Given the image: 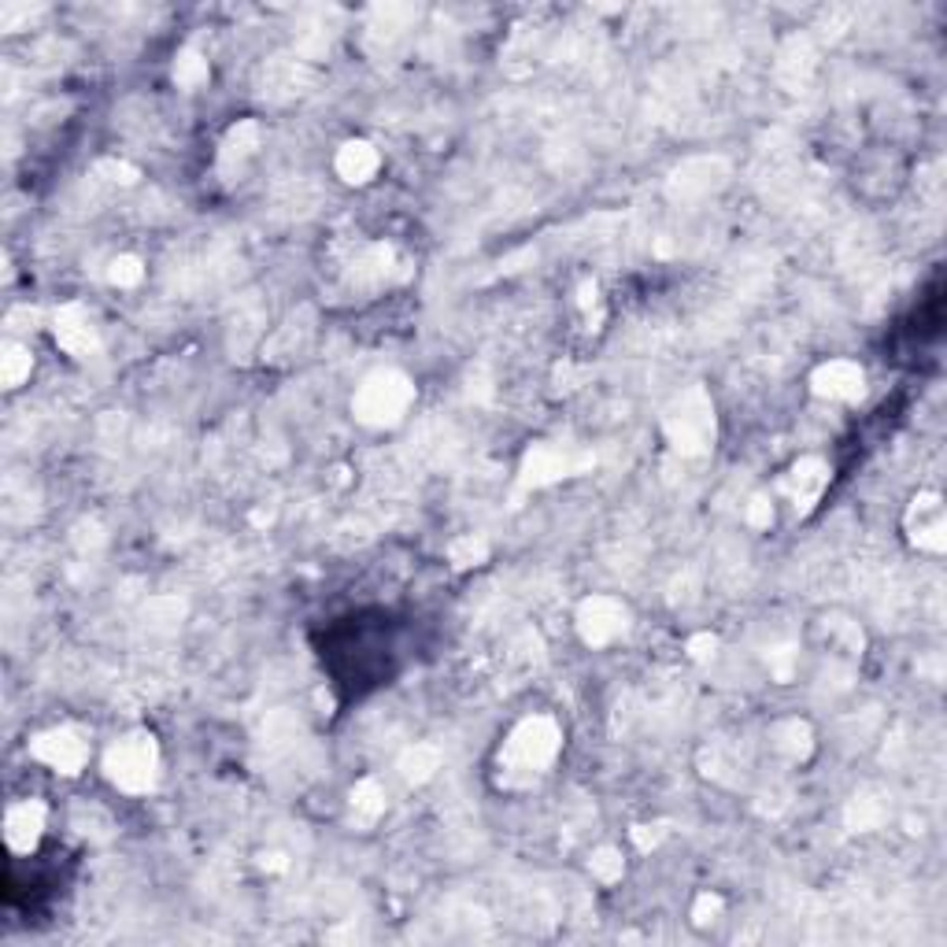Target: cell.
<instances>
[{"instance_id":"8fae6325","label":"cell","mask_w":947,"mask_h":947,"mask_svg":"<svg viewBox=\"0 0 947 947\" xmlns=\"http://www.w3.org/2000/svg\"><path fill=\"white\" fill-rule=\"evenodd\" d=\"M52 329H57V341H60L63 352L78 356V360H86V356H94L100 348L97 329H94V323H89V311L82 308V303H67V308H60Z\"/></svg>"},{"instance_id":"d4e9b609","label":"cell","mask_w":947,"mask_h":947,"mask_svg":"<svg viewBox=\"0 0 947 947\" xmlns=\"http://www.w3.org/2000/svg\"><path fill=\"white\" fill-rule=\"evenodd\" d=\"M145 278V266L137 256H119V260H112V266H108V282L119 285V289H130V285H137Z\"/></svg>"},{"instance_id":"44dd1931","label":"cell","mask_w":947,"mask_h":947,"mask_svg":"<svg viewBox=\"0 0 947 947\" xmlns=\"http://www.w3.org/2000/svg\"><path fill=\"white\" fill-rule=\"evenodd\" d=\"M774 751H781L788 762L807 759V751H811V730H807L803 722H781L774 730Z\"/></svg>"},{"instance_id":"83f0119b","label":"cell","mask_w":947,"mask_h":947,"mask_svg":"<svg viewBox=\"0 0 947 947\" xmlns=\"http://www.w3.org/2000/svg\"><path fill=\"white\" fill-rule=\"evenodd\" d=\"M770 519H774V508H770V500L756 496V500L748 503V522H751V526H770Z\"/></svg>"},{"instance_id":"8992f818","label":"cell","mask_w":947,"mask_h":947,"mask_svg":"<svg viewBox=\"0 0 947 947\" xmlns=\"http://www.w3.org/2000/svg\"><path fill=\"white\" fill-rule=\"evenodd\" d=\"M725 174H730V167H725V160H719V155H696V160H685L682 167L674 171V178H670V197H674L677 204L703 200L722 186Z\"/></svg>"},{"instance_id":"6da1fadb","label":"cell","mask_w":947,"mask_h":947,"mask_svg":"<svg viewBox=\"0 0 947 947\" xmlns=\"http://www.w3.org/2000/svg\"><path fill=\"white\" fill-rule=\"evenodd\" d=\"M559 748H563L559 725L548 714H533V719L519 722L511 730V737L500 751V762L511 777H540L556 762Z\"/></svg>"},{"instance_id":"e0dca14e","label":"cell","mask_w":947,"mask_h":947,"mask_svg":"<svg viewBox=\"0 0 947 947\" xmlns=\"http://www.w3.org/2000/svg\"><path fill=\"white\" fill-rule=\"evenodd\" d=\"M256 149H260V126H256V123H237L234 130L226 134L223 152H219V163H223L226 171H241L245 163L256 155Z\"/></svg>"},{"instance_id":"9c48e42d","label":"cell","mask_w":947,"mask_h":947,"mask_svg":"<svg viewBox=\"0 0 947 947\" xmlns=\"http://www.w3.org/2000/svg\"><path fill=\"white\" fill-rule=\"evenodd\" d=\"M811 385L822 400L851 403V400L862 397V389H867V374H862V366L851 363V360H830L811 374Z\"/></svg>"},{"instance_id":"30bf717a","label":"cell","mask_w":947,"mask_h":947,"mask_svg":"<svg viewBox=\"0 0 947 947\" xmlns=\"http://www.w3.org/2000/svg\"><path fill=\"white\" fill-rule=\"evenodd\" d=\"M907 529L910 540H914L922 551H944L947 545V519H944V503L936 493H922L907 511Z\"/></svg>"},{"instance_id":"3957f363","label":"cell","mask_w":947,"mask_h":947,"mask_svg":"<svg viewBox=\"0 0 947 947\" xmlns=\"http://www.w3.org/2000/svg\"><path fill=\"white\" fill-rule=\"evenodd\" d=\"M663 429L670 437V445L677 448L682 456H703L714 440V408H711V397L693 385L685 389L682 397H674V403L666 408L663 415Z\"/></svg>"},{"instance_id":"f1b7e54d","label":"cell","mask_w":947,"mask_h":947,"mask_svg":"<svg viewBox=\"0 0 947 947\" xmlns=\"http://www.w3.org/2000/svg\"><path fill=\"white\" fill-rule=\"evenodd\" d=\"M722 910V899L719 896H700V904H696L693 918L696 922H714V914Z\"/></svg>"},{"instance_id":"ba28073f","label":"cell","mask_w":947,"mask_h":947,"mask_svg":"<svg viewBox=\"0 0 947 947\" xmlns=\"http://www.w3.org/2000/svg\"><path fill=\"white\" fill-rule=\"evenodd\" d=\"M30 751H34V759H41L45 767L60 770V774H78L89 759V744L82 740V733H75V730L41 733V737L30 744Z\"/></svg>"},{"instance_id":"277c9868","label":"cell","mask_w":947,"mask_h":947,"mask_svg":"<svg viewBox=\"0 0 947 947\" xmlns=\"http://www.w3.org/2000/svg\"><path fill=\"white\" fill-rule=\"evenodd\" d=\"M155 767H160V751H155L152 737H123L104 756V770L112 785L130 796L149 793L155 785Z\"/></svg>"},{"instance_id":"4fadbf2b","label":"cell","mask_w":947,"mask_h":947,"mask_svg":"<svg viewBox=\"0 0 947 947\" xmlns=\"http://www.w3.org/2000/svg\"><path fill=\"white\" fill-rule=\"evenodd\" d=\"M825 485H830V466H825L822 459H799L785 477V493L793 496V503L803 511L822 496Z\"/></svg>"},{"instance_id":"2e32d148","label":"cell","mask_w":947,"mask_h":947,"mask_svg":"<svg viewBox=\"0 0 947 947\" xmlns=\"http://www.w3.org/2000/svg\"><path fill=\"white\" fill-rule=\"evenodd\" d=\"M303 75H308V71H303V63L297 60H271L263 67V97L271 100L297 97L303 86Z\"/></svg>"},{"instance_id":"603a6c76","label":"cell","mask_w":947,"mask_h":947,"mask_svg":"<svg viewBox=\"0 0 947 947\" xmlns=\"http://www.w3.org/2000/svg\"><path fill=\"white\" fill-rule=\"evenodd\" d=\"M26 378H30V352H26L23 345H4V356H0V382H4L8 389H15V385H23Z\"/></svg>"},{"instance_id":"5b68a950","label":"cell","mask_w":947,"mask_h":947,"mask_svg":"<svg viewBox=\"0 0 947 947\" xmlns=\"http://www.w3.org/2000/svg\"><path fill=\"white\" fill-rule=\"evenodd\" d=\"M630 625V611H625L622 600L614 596H588V600L577 607V633H582L585 645L603 648L611 640H619Z\"/></svg>"},{"instance_id":"484cf974","label":"cell","mask_w":947,"mask_h":947,"mask_svg":"<svg viewBox=\"0 0 947 947\" xmlns=\"http://www.w3.org/2000/svg\"><path fill=\"white\" fill-rule=\"evenodd\" d=\"M588 867H593V873L600 881H619L622 877V855L614 848H603V851L593 855V862H588Z\"/></svg>"},{"instance_id":"f546056e","label":"cell","mask_w":947,"mask_h":947,"mask_svg":"<svg viewBox=\"0 0 947 947\" xmlns=\"http://www.w3.org/2000/svg\"><path fill=\"white\" fill-rule=\"evenodd\" d=\"M688 651H693V659H707V656H714V637H696V640H688Z\"/></svg>"},{"instance_id":"4316f807","label":"cell","mask_w":947,"mask_h":947,"mask_svg":"<svg viewBox=\"0 0 947 947\" xmlns=\"http://www.w3.org/2000/svg\"><path fill=\"white\" fill-rule=\"evenodd\" d=\"M485 540H477V537H463V540H456L452 545V563H459V566H471V563H482L485 559Z\"/></svg>"},{"instance_id":"d6986e66","label":"cell","mask_w":947,"mask_h":947,"mask_svg":"<svg viewBox=\"0 0 947 947\" xmlns=\"http://www.w3.org/2000/svg\"><path fill=\"white\" fill-rule=\"evenodd\" d=\"M440 770V751L434 748V744H415V748H408L400 756V774L411 781V785H422V781H429Z\"/></svg>"},{"instance_id":"ffe728a7","label":"cell","mask_w":947,"mask_h":947,"mask_svg":"<svg viewBox=\"0 0 947 947\" xmlns=\"http://www.w3.org/2000/svg\"><path fill=\"white\" fill-rule=\"evenodd\" d=\"M885 818H888V803H885V796H877V793H862L848 803V825L859 833L885 825Z\"/></svg>"},{"instance_id":"5bb4252c","label":"cell","mask_w":947,"mask_h":947,"mask_svg":"<svg viewBox=\"0 0 947 947\" xmlns=\"http://www.w3.org/2000/svg\"><path fill=\"white\" fill-rule=\"evenodd\" d=\"M378 163H382V155H378V149H374V145L348 141V145H341V152H337L334 167H337V174H341L345 182H352V186H363V182H371L374 174H378Z\"/></svg>"},{"instance_id":"cb8c5ba5","label":"cell","mask_w":947,"mask_h":947,"mask_svg":"<svg viewBox=\"0 0 947 947\" xmlns=\"http://www.w3.org/2000/svg\"><path fill=\"white\" fill-rule=\"evenodd\" d=\"M174 82H178V86H186V89L208 82V60L200 57V52H192V49L182 52L178 63H174Z\"/></svg>"},{"instance_id":"7a4b0ae2","label":"cell","mask_w":947,"mask_h":947,"mask_svg":"<svg viewBox=\"0 0 947 947\" xmlns=\"http://www.w3.org/2000/svg\"><path fill=\"white\" fill-rule=\"evenodd\" d=\"M415 403V385H411L408 374L400 371H378L371 374L352 397V411L363 426H392L408 415V408Z\"/></svg>"},{"instance_id":"9a60e30c","label":"cell","mask_w":947,"mask_h":947,"mask_svg":"<svg viewBox=\"0 0 947 947\" xmlns=\"http://www.w3.org/2000/svg\"><path fill=\"white\" fill-rule=\"evenodd\" d=\"M811 75H814L811 45H807V38H793L777 57V78L785 82L788 89H803L807 82H811Z\"/></svg>"},{"instance_id":"7402d4cb","label":"cell","mask_w":947,"mask_h":947,"mask_svg":"<svg viewBox=\"0 0 947 947\" xmlns=\"http://www.w3.org/2000/svg\"><path fill=\"white\" fill-rule=\"evenodd\" d=\"M385 811V793L382 785L374 777L360 781V785L352 788V814L360 818V822H374Z\"/></svg>"},{"instance_id":"ac0fdd59","label":"cell","mask_w":947,"mask_h":947,"mask_svg":"<svg viewBox=\"0 0 947 947\" xmlns=\"http://www.w3.org/2000/svg\"><path fill=\"white\" fill-rule=\"evenodd\" d=\"M308 337H311V319L308 315H292L289 323H285L278 334H274V341L266 345V356H274V360H289V356H297L308 348Z\"/></svg>"},{"instance_id":"52a82bcc","label":"cell","mask_w":947,"mask_h":947,"mask_svg":"<svg viewBox=\"0 0 947 947\" xmlns=\"http://www.w3.org/2000/svg\"><path fill=\"white\" fill-rule=\"evenodd\" d=\"M588 463H593V456H574L570 448L559 445H537L522 463V489H545V485L577 474Z\"/></svg>"},{"instance_id":"7c38bea8","label":"cell","mask_w":947,"mask_h":947,"mask_svg":"<svg viewBox=\"0 0 947 947\" xmlns=\"http://www.w3.org/2000/svg\"><path fill=\"white\" fill-rule=\"evenodd\" d=\"M45 833V807L38 799H26V803H15L12 811L4 814V840L12 851H34V844L41 840Z\"/></svg>"}]
</instances>
